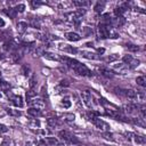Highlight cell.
<instances>
[{
	"instance_id": "9",
	"label": "cell",
	"mask_w": 146,
	"mask_h": 146,
	"mask_svg": "<svg viewBox=\"0 0 146 146\" xmlns=\"http://www.w3.org/2000/svg\"><path fill=\"white\" fill-rule=\"evenodd\" d=\"M127 136H130V137H128V138H129V139L132 138L137 144H141V145H144V144L146 143V139H145L144 136H139V135H136V133H132V132H128Z\"/></svg>"
},
{
	"instance_id": "28",
	"label": "cell",
	"mask_w": 146,
	"mask_h": 146,
	"mask_svg": "<svg viewBox=\"0 0 146 146\" xmlns=\"http://www.w3.org/2000/svg\"><path fill=\"white\" fill-rule=\"evenodd\" d=\"M6 112H7L9 115H11V116H19V115L22 114L21 111L14 110V108H6Z\"/></svg>"
},
{
	"instance_id": "33",
	"label": "cell",
	"mask_w": 146,
	"mask_h": 146,
	"mask_svg": "<svg viewBox=\"0 0 146 146\" xmlns=\"http://www.w3.org/2000/svg\"><path fill=\"white\" fill-rule=\"evenodd\" d=\"M31 25H32L34 29H41V23H40V21H39L38 18H33V19L31 21Z\"/></svg>"
},
{
	"instance_id": "16",
	"label": "cell",
	"mask_w": 146,
	"mask_h": 146,
	"mask_svg": "<svg viewBox=\"0 0 146 146\" xmlns=\"http://www.w3.org/2000/svg\"><path fill=\"white\" fill-rule=\"evenodd\" d=\"M97 71L99 72V74H102V75H104L106 78H112L114 75V73L112 71H110L108 68H105V67H98Z\"/></svg>"
},
{
	"instance_id": "8",
	"label": "cell",
	"mask_w": 146,
	"mask_h": 146,
	"mask_svg": "<svg viewBox=\"0 0 146 146\" xmlns=\"http://www.w3.org/2000/svg\"><path fill=\"white\" fill-rule=\"evenodd\" d=\"M81 97H82V100L86 104V106L91 107V94H90V91L89 90H83L81 92Z\"/></svg>"
},
{
	"instance_id": "46",
	"label": "cell",
	"mask_w": 146,
	"mask_h": 146,
	"mask_svg": "<svg viewBox=\"0 0 146 146\" xmlns=\"http://www.w3.org/2000/svg\"><path fill=\"white\" fill-rule=\"evenodd\" d=\"M40 5H42V2H40V1H32V2H31V6H32L33 8H35V7H39Z\"/></svg>"
},
{
	"instance_id": "52",
	"label": "cell",
	"mask_w": 146,
	"mask_h": 146,
	"mask_svg": "<svg viewBox=\"0 0 146 146\" xmlns=\"http://www.w3.org/2000/svg\"><path fill=\"white\" fill-rule=\"evenodd\" d=\"M57 146H66V145H64V144H58Z\"/></svg>"
},
{
	"instance_id": "35",
	"label": "cell",
	"mask_w": 146,
	"mask_h": 146,
	"mask_svg": "<svg viewBox=\"0 0 146 146\" xmlns=\"http://www.w3.org/2000/svg\"><path fill=\"white\" fill-rule=\"evenodd\" d=\"M103 137H104L105 139H107V140H111V141H114V138H113V135H112L111 132H108V131H105V132L103 133Z\"/></svg>"
},
{
	"instance_id": "11",
	"label": "cell",
	"mask_w": 146,
	"mask_h": 146,
	"mask_svg": "<svg viewBox=\"0 0 146 146\" xmlns=\"http://www.w3.org/2000/svg\"><path fill=\"white\" fill-rule=\"evenodd\" d=\"M27 115H30V116L33 117V119H36V117H39V116L42 115V112H41V110L34 108V107H30V108L27 110Z\"/></svg>"
},
{
	"instance_id": "15",
	"label": "cell",
	"mask_w": 146,
	"mask_h": 146,
	"mask_svg": "<svg viewBox=\"0 0 146 146\" xmlns=\"http://www.w3.org/2000/svg\"><path fill=\"white\" fill-rule=\"evenodd\" d=\"M65 38L68 41H79L81 39V36L78 33H75V32H67V33H65Z\"/></svg>"
},
{
	"instance_id": "41",
	"label": "cell",
	"mask_w": 146,
	"mask_h": 146,
	"mask_svg": "<svg viewBox=\"0 0 146 146\" xmlns=\"http://www.w3.org/2000/svg\"><path fill=\"white\" fill-rule=\"evenodd\" d=\"M68 86H70V82H68L67 80H60V81H59V87L66 88V87H68Z\"/></svg>"
},
{
	"instance_id": "29",
	"label": "cell",
	"mask_w": 146,
	"mask_h": 146,
	"mask_svg": "<svg viewBox=\"0 0 146 146\" xmlns=\"http://www.w3.org/2000/svg\"><path fill=\"white\" fill-rule=\"evenodd\" d=\"M21 72L23 73V75L27 76V75L31 73V68H30V66H29V65H23V66H22V68H21Z\"/></svg>"
},
{
	"instance_id": "43",
	"label": "cell",
	"mask_w": 146,
	"mask_h": 146,
	"mask_svg": "<svg viewBox=\"0 0 146 146\" xmlns=\"http://www.w3.org/2000/svg\"><path fill=\"white\" fill-rule=\"evenodd\" d=\"M74 119H75L74 114H72V113L65 114V120H67V121H74Z\"/></svg>"
},
{
	"instance_id": "50",
	"label": "cell",
	"mask_w": 146,
	"mask_h": 146,
	"mask_svg": "<svg viewBox=\"0 0 146 146\" xmlns=\"http://www.w3.org/2000/svg\"><path fill=\"white\" fill-rule=\"evenodd\" d=\"M104 51H105V49H104V48H99V49H98V52H99V54H103Z\"/></svg>"
},
{
	"instance_id": "31",
	"label": "cell",
	"mask_w": 146,
	"mask_h": 146,
	"mask_svg": "<svg viewBox=\"0 0 146 146\" xmlns=\"http://www.w3.org/2000/svg\"><path fill=\"white\" fill-rule=\"evenodd\" d=\"M30 127L31 128H40V121L36 120V119H32L30 122H29Z\"/></svg>"
},
{
	"instance_id": "12",
	"label": "cell",
	"mask_w": 146,
	"mask_h": 146,
	"mask_svg": "<svg viewBox=\"0 0 146 146\" xmlns=\"http://www.w3.org/2000/svg\"><path fill=\"white\" fill-rule=\"evenodd\" d=\"M10 100H11V103H13L16 107H23V105H24L23 98H22L21 96H18V95H14V96L10 98Z\"/></svg>"
},
{
	"instance_id": "24",
	"label": "cell",
	"mask_w": 146,
	"mask_h": 146,
	"mask_svg": "<svg viewBox=\"0 0 146 146\" xmlns=\"http://www.w3.org/2000/svg\"><path fill=\"white\" fill-rule=\"evenodd\" d=\"M136 82H137V84L138 86H140V87H146V76L145 75H140V76H137V79H136Z\"/></svg>"
},
{
	"instance_id": "34",
	"label": "cell",
	"mask_w": 146,
	"mask_h": 146,
	"mask_svg": "<svg viewBox=\"0 0 146 146\" xmlns=\"http://www.w3.org/2000/svg\"><path fill=\"white\" fill-rule=\"evenodd\" d=\"M117 58H119V55H117V54H113V55H111V56L106 57V62H108V63H112V62L116 60Z\"/></svg>"
},
{
	"instance_id": "7",
	"label": "cell",
	"mask_w": 146,
	"mask_h": 146,
	"mask_svg": "<svg viewBox=\"0 0 146 146\" xmlns=\"http://www.w3.org/2000/svg\"><path fill=\"white\" fill-rule=\"evenodd\" d=\"M29 104L32 106V107H34V108H38V110H42V108H44V106H46V104H44V100L42 99V98H33V99H31L30 102H29Z\"/></svg>"
},
{
	"instance_id": "47",
	"label": "cell",
	"mask_w": 146,
	"mask_h": 146,
	"mask_svg": "<svg viewBox=\"0 0 146 146\" xmlns=\"http://www.w3.org/2000/svg\"><path fill=\"white\" fill-rule=\"evenodd\" d=\"M9 145H10V140H9L8 138L3 139V141H2V145H1V146H9Z\"/></svg>"
},
{
	"instance_id": "40",
	"label": "cell",
	"mask_w": 146,
	"mask_h": 146,
	"mask_svg": "<svg viewBox=\"0 0 146 146\" xmlns=\"http://www.w3.org/2000/svg\"><path fill=\"white\" fill-rule=\"evenodd\" d=\"M139 112H140V114H141V117H143V120H145V117H146V111H145V105H141V106L139 107Z\"/></svg>"
},
{
	"instance_id": "18",
	"label": "cell",
	"mask_w": 146,
	"mask_h": 146,
	"mask_svg": "<svg viewBox=\"0 0 146 146\" xmlns=\"http://www.w3.org/2000/svg\"><path fill=\"white\" fill-rule=\"evenodd\" d=\"M125 97H128L129 99L136 100V98H137V91H135L132 89H125Z\"/></svg>"
},
{
	"instance_id": "6",
	"label": "cell",
	"mask_w": 146,
	"mask_h": 146,
	"mask_svg": "<svg viewBox=\"0 0 146 146\" xmlns=\"http://www.w3.org/2000/svg\"><path fill=\"white\" fill-rule=\"evenodd\" d=\"M59 60L60 62H63L66 66H68V67H71L72 70L80 63L79 60H76V59H74V58H71V57H67V56H63V57H60L59 58Z\"/></svg>"
},
{
	"instance_id": "37",
	"label": "cell",
	"mask_w": 146,
	"mask_h": 146,
	"mask_svg": "<svg viewBox=\"0 0 146 146\" xmlns=\"http://www.w3.org/2000/svg\"><path fill=\"white\" fill-rule=\"evenodd\" d=\"M24 9H25V5H24V3H19V5H17V6L15 7L16 13H23Z\"/></svg>"
},
{
	"instance_id": "38",
	"label": "cell",
	"mask_w": 146,
	"mask_h": 146,
	"mask_svg": "<svg viewBox=\"0 0 146 146\" xmlns=\"http://www.w3.org/2000/svg\"><path fill=\"white\" fill-rule=\"evenodd\" d=\"M127 48H128L130 51H133V52H136V51L139 50V47L136 46V44H127Z\"/></svg>"
},
{
	"instance_id": "49",
	"label": "cell",
	"mask_w": 146,
	"mask_h": 146,
	"mask_svg": "<svg viewBox=\"0 0 146 146\" xmlns=\"http://www.w3.org/2000/svg\"><path fill=\"white\" fill-rule=\"evenodd\" d=\"M5 24H6V23H5V21H3V19H2L1 17H0V27H2V26H5Z\"/></svg>"
},
{
	"instance_id": "22",
	"label": "cell",
	"mask_w": 146,
	"mask_h": 146,
	"mask_svg": "<svg viewBox=\"0 0 146 146\" xmlns=\"http://www.w3.org/2000/svg\"><path fill=\"white\" fill-rule=\"evenodd\" d=\"M72 3H73V6H75L78 8H83V7H86V6L89 5V2L88 1H84V0H74Z\"/></svg>"
},
{
	"instance_id": "1",
	"label": "cell",
	"mask_w": 146,
	"mask_h": 146,
	"mask_svg": "<svg viewBox=\"0 0 146 146\" xmlns=\"http://www.w3.org/2000/svg\"><path fill=\"white\" fill-rule=\"evenodd\" d=\"M58 137H59L60 139H63V140L70 143V144H73V145H79V144H80V140H79L74 135H72L70 131H67V130H62V131H59V132H58Z\"/></svg>"
},
{
	"instance_id": "42",
	"label": "cell",
	"mask_w": 146,
	"mask_h": 146,
	"mask_svg": "<svg viewBox=\"0 0 146 146\" xmlns=\"http://www.w3.org/2000/svg\"><path fill=\"white\" fill-rule=\"evenodd\" d=\"M83 34H84L86 36L91 35V34H92V30L89 29V27H83Z\"/></svg>"
},
{
	"instance_id": "30",
	"label": "cell",
	"mask_w": 146,
	"mask_h": 146,
	"mask_svg": "<svg viewBox=\"0 0 146 146\" xmlns=\"http://www.w3.org/2000/svg\"><path fill=\"white\" fill-rule=\"evenodd\" d=\"M129 121L132 122V123H135V124H137V125L145 127V123H144V120H143V119H136V117H133V119H131V120H129Z\"/></svg>"
},
{
	"instance_id": "2",
	"label": "cell",
	"mask_w": 146,
	"mask_h": 146,
	"mask_svg": "<svg viewBox=\"0 0 146 146\" xmlns=\"http://www.w3.org/2000/svg\"><path fill=\"white\" fill-rule=\"evenodd\" d=\"M122 60H123V64H125L130 68H135V67H137L140 64V60L135 58L132 55H124Z\"/></svg>"
},
{
	"instance_id": "36",
	"label": "cell",
	"mask_w": 146,
	"mask_h": 146,
	"mask_svg": "<svg viewBox=\"0 0 146 146\" xmlns=\"http://www.w3.org/2000/svg\"><path fill=\"white\" fill-rule=\"evenodd\" d=\"M62 105H63L64 107H66V108L71 107V102H70V99H68L67 97L63 98V100H62Z\"/></svg>"
},
{
	"instance_id": "10",
	"label": "cell",
	"mask_w": 146,
	"mask_h": 146,
	"mask_svg": "<svg viewBox=\"0 0 146 146\" xmlns=\"http://www.w3.org/2000/svg\"><path fill=\"white\" fill-rule=\"evenodd\" d=\"M80 54H81V56H82L83 58H87V59H92V60H96V59H99V58H100L98 54L92 52V51H84V50H83V51H81Z\"/></svg>"
},
{
	"instance_id": "5",
	"label": "cell",
	"mask_w": 146,
	"mask_h": 146,
	"mask_svg": "<svg viewBox=\"0 0 146 146\" xmlns=\"http://www.w3.org/2000/svg\"><path fill=\"white\" fill-rule=\"evenodd\" d=\"M108 31H110V25L99 23L98 24V35L100 39H108Z\"/></svg>"
},
{
	"instance_id": "19",
	"label": "cell",
	"mask_w": 146,
	"mask_h": 146,
	"mask_svg": "<svg viewBox=\"0 0 146 146\" xmlns=\"http://www.w3.org/2000/svg\"><path fill=\"white\" fill-rule=\"evenodd\" d=\"M2 11H3L7 16H9V18H15V17H16V15H17V13H16L15 8H7V9H3Z\"/></svg>"
},
{
	"instance_id": "32",
	"label": "cell",
	"mask_w": 146,
	"mask_h": 146,
	"mask_svg": "<svg viewBox=\"0 0 146 146\" xmlns=\"http://www.w3.org/2000/svg\"><path fill=\"white\" fill-rule=\"evenodd\" d=\"M75 15L78 16V18H81L83 15H86V13H87V10L84 9V8H79V9H76L75 11Z\"/></svg>"
},
{
	"instance_id": "14",
	"label": "cell",
	"mask_w": 146,
	"mask_h": 146,
	"mask_svg": "<svg viewBox=\"0 0 146 146\" xmlns=\"http://www.w3.org/2000/svg\"><path fill=\"white\" fill-rule=\"evenodd\" d=\"M60 50L63 51H66V52H70V54H75L78 50L75 48H73L72 46H68V44H65V43H60L59 47H58Z\"/></svg>"
},
{
	"instance_id": "48",
	"label": "cell",
	"mask_w": 146,
	"mask_h": 146,
	"mask_svg": "<svg viewBox=\"0 0 146 146\" xmlns=\"http://www.w3.org/2000/svg\"><path fill=\"white\" fill-rule=\"evenodd\" d=\"M36 146H47V144L44 143L43 139H41V140H39V141L36 143Z\"/></svg>"
},
{
	"instance_id": "45",
	"label": "cell",
	"mask_w": 146,
	"mask_h": 146,
	"mask_svg": "<svg viewBox=\"0 0 146 146\" xmlns=\"http://www.w3.org/2000/svg\"><path fill=\"white\" fill-rule=\"evenodd\" d=\"M7 131H8V128H7L5 124L0 123V135H1V133H5V132H7Z\"/></svg>"
},
{
	"instance_id": "4",
	"label": "cell",
	"mask_w": 146,
	"mask_h": 146,
	"mask_svg": "<svg viewBox=\"0 0 146 146\" xmlns=\"http://www.w3.org/2000/svg\"><path fill=\"white\" fill-rule=\"evenodd\" d=\"M73 71H74L76 74L82 75V76H90V75L92 74L91 71H90L86 65H83V64H81V63H79V64L73 68Z\"/></svg>"
},
{
	"instance_id": "26",
	"label": "cell",
	"mask_w": 146,
	"mask_h": 146,
	"mask_svg": "<svg viewBox=\"0 0 146 146\" xmlns=\"http://www.w3.org/2000/svg\"><path fill=\"white\" fill-rule=\"evenodd\" d=\"M43 56H44L47 59H50V60H59V57H58V56H56L55 54L49 52V51H44Z\"/></svg>"
},
{
	"instance_id": "39",
	"label": "cell",
	"mask_w": 146,
	"mask_h": 146,
	"mask_svg": "<svg viewBox=\"0 0 146 146\" xmlns=\"http://www.w3.org/2000/svg\"><path fill=\"white\" fill-rule=\"evenodd\" d=\"M9 87H10V84H9L8 82H6V81H3V80H1V79H0V88H2V89H5V90H7Z\"/></svg>"
},
{
	"instance_id": "27",
	"label": "cell",
	"mask_w": 146,
	"mask_h": 146,
	"mask_svg": "<svg viewBox=\"0 0 146 146\" xmlns=\"http://www.w3.org/2000/svg\"><path fill=\"white\" fill-rule=\"evenodd\" d=\"M34 97H36V91H34V89H30V90L26 92V100H27V103H29L31 99H33Z\"/></svg>"
},
{
	"instance_id": "44",
	"label": "cell",
	"mask_w": 146,
	"mask_h": 146,
	"mask_svg": "<svg viewBox=\"0 0 146 146\" xmlns=\"http://www.w3.org/2000/svg\"><path fill=\"white\" fill-rule=\"evenodd\" d=\"M30 89H34V87H35V84H36V82H35V79L34 78H31L30 79Z\"/></svg>"
},
{
	"instance_id": "51",
	"label": "cell",
	"mask_w": 146,
	"mask_h": 146,
	"mask_svg": "<svg viewBox=\"0 0 146 146\" xmlns=\"http://www.w3.org/2000/svg\"><path fill=\"white\" fill-rule=\"evenodd\" d=\"M3 58H5V55H3L2 52H0V60H1V59H3Z\"/></svg>"
},
{
	"instance_id": "20",
	"label": "cell",
	"mask_w": 146,
	"mask_h": 146,
	"mask_svg": "<svg viewBox=\"0 0 146 146\" xmlns=\"http://www.w3.org/2000/svg\"><path fill=\"white\" fill-rule=\"evenodd\" d=\"M16 26H17V31L19 33H24L27 30V23L26 22H18Z\"/></svg>"
},
{
	"instance_id": "17",
	"label": "cell",
	"mask_w": 146,
	"mask_h": 146,
	"mask_svg": "<svg viewBox=\"0 0 146 146\" xmlns=\"http://www.w3.org/2000/svg\"><path fill=\"white\" fill-rule=\"evenodd\" d=\"M44 140V143L47 144V145H49V146H57L59 143H58V139L57 138H55V137H47L46 139H43Z\"/></svg>"
},
{
	"instance_id": "23",
	"label": "cell",
	"mask_w": 146,
	"mask_h": 146,
	"mask_svg": "<svg viewBox=\"0 0 146 146\" xmlns=\"http://www.w3.org/2000/svg\"><path fill=\"white\" fill-rule=\"evenodd\" d=\"M47 124L49 127H56L59 124V120L57 117H48L47 119Z\"/></svg>"
},
{
	"instance_id": "13",
	"label": "cell",
	"mask_w": 146,
	"mask_h": 146,
	"mask_svg": "<svg viewBox=\"0 0 146 146\" xmlns=\"http://www.w3.org/2000/svg\"><path fill=\"white\" fill-rule=\"evenodd\" d=\"M113 68H114V70H116V71H117L120 74H125L129 67H128L125 64H123V63H120V64H115V65L113 66Z\"/></svg>"
},
{
	"instance_id": "25",
	"label": "cell",
	"mask_w": 146,
	"mask_h": 146,
	"mask_svg": "<svg viewBox=\"0 0 146 146\" xmlns=\"http://www.w3.org/2000/svg\"><path fill=\"white\" fill-rule=\"evenodd\" d=\"M104 7H105V2H104V1H98V2L95 5L94 9H95L96 13H102L103 9H104Z\"/></svg>"
},
{
	"instance_id": "21",
	"label": "cell",
	"mask_w": 146,
	"mask_h": 146,
	"mask_svg": "<svg viewBox=\"0 0 146 146\" xmlns=\"http://www.w3.org/2000/svg\"><path fill=\"white\" fill-rule=\"evenodd\" d=\"M125 112L127 113H129V114H133L135 112H137V106L135 105V104H132V103H130V104H128V105H125Z\"/></svg>"
},
{
	"instance_id": "3",
	"label": "cell",
	"mask_w": 146,
	"mask_h": 146,
	"mask_svg": "<svg viewBox=\"0 0 146 146\" xmlns=\"http://www.w3.org/2000/svg\"><path fill=\"white\" fill-rule=\"evenodd\" d=\"M90 121L99 129V130H102V131H110V124L108 123H106L105 121H103L102 119H99L98 116H96V117H92V119H90Z\"/></svg>"
}]
</instances>
